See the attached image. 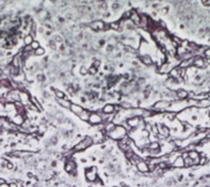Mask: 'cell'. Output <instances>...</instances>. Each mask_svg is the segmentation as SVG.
I'll return each instance as SVG.
<instances>
[{"label":"cell","instance_id":"obj_1","mask_svg":"<svg viewBox=\"0 0 210 187\" xmlns=\"http://www.w3.org/2000/svg\"><path fill=\"white\" fill-rule=\"evenodd\" d=\"M126 133H127V131L125 130V128L121 125H116V128L110 133H108V136L111 139L120 142V140H122L123 138L126 137Z\"/></svg>","mask_w":210,"mask_h":187},{"label":"cell","instance_id":"obj_2","mask_svg":"<svg viewBox=\"0 0 210 187\" xmlns=\"http://www.w3.org/2000/svg\"><path fill=\"white\" fill-rule=\"evenodd\" d=\"M94 144V140H92V136H86L84 139L80 140L77 145H74V147L72 148V152H81V151H84L87 148H89L90 146Z\"/></svg>","mask_w":210,"mask_h":187},{"label":"cell","instance_id":"obj_3","mask_svg":"<svg viewBox=\"0 0 210 187\" xmlns=\"http://www.w3.org/2000/svg\"><path fill=\"white\" fill-rule=\"evenodd\" d=\"M89 28L94 31H106L109 29V26L102 20H94L89 23Z\"/></svg>","mask_w":210,"mask_h":187},{"label":"cell","instance_id":"obj_4","mask_svg":"<svg viewBox=\"0 0 210 187\" xmlns=\"http://www.w3.org/2000/svg\"><path fill=\"white\" fill-rule=\"evenodd\" d=\"M98 172H97V168L96 167H91V168H88V169L85 170V177L87 179V181L89 182H96L98 177Z\"/></svg>","mask_w":210,"mask_h":187},{"label":"cell","instance_id":"obj_5","mask_svg":"<svg viewBox=\"0 0 210 187\" xmlns=\"http://www.w3.org/2000/svg\"><path fill=\"white\" fill-rule=\"evenodd\" d=\"M88 121L92 125H101L102 122H103V118H102L101 114H99V113H90Z\"/></svg>","mask_w":210,"mask_h":187},{"label":"cell","instance_id":"obj_6","mask_svg":"<svg viewBox=\"0 0 210 187\" xmlns=\"http://www.w3.org/2000/svg\"><path fill=\"white\" fill-rule=\"evenodd\" d=\"M19 102L21 103L23 106H28L31 104V97L27 92L23 90H19Z\"/></svg>","mask_w":210,"mask_h":187},{"label":"cell","instance_id":"obj_7","mask_svg":"<svg viewBox=\"0 0 210 187\" xmlns=\"http://www.w3.org/2000/svg\"><path fill=\"white\" fill-rule=\"evenodd\" d=\"M65 171L67 173H70V175H75L77 173V165H75V162L72 160L67 161L66 164H65Z\"/></svg>","mask_w":210,"mask_h":187},{"label":"cell","instance_id":"obj_8","mask_svg":"<svg viewBox=\"0 0 210 187\" xmlns=\"http://www.w3.org/2000/svg\"><path fill=\"white\" fill-rule=\"evenodd\" d=\"M140 122H141V118L140 117H137V116H133V117L129 118V119L126 120V123L129 125L130 128H133V129H136L140 125Z\"/></svg>","mask_w":210,"mask_h":187},{"label":"cell","instance_id":"obj_9","mask_svg":"<svg viewBox=\"0 0 210 187\" xmlns=\"http://www.w3.org/2000/svg\"><path fill=\"white\" fill-rule=\"evenodd\" d=\"M170 105H171V102H169V101H158V102H156L155 104H154L153 109L156 111L158 110L159 112H162V111L169 109Z\"/></svg>","mask_w":210,"mask_h":187},{"label":"cell","instance_id":"obj_10","mask_svg":"<svg viewBox=\"0 0 210 187\" xmlns=\"http://www.w3.org/2000/svg\"><path fill=\"white\" fill-rule=\"evenodd\" d=\"M11 65L18 68V69H20V68L22 67V65H23V60H22V57H21V53H18V54H16L13 57Z\"/></svg>","mask_w":210,"mask_h":187},{"label":"cell","instance_id":"obj_11","mask_svg":"<svg viewBox=\"0 0 210 187\" xmlns=\"http://www.w3.org/2000/svg\"><path fill=\"white\" fill-rule=\"evenodd\" d=\"M130 20H131L132 23H133L135 26L139 27V25H140V14H139V13L137 12L136 10L132 9V10H131V17H130Z\"/></svg>","mask_w":210,"mask_h":187},{"label":"cell","instance_id":"obj_12","mask_svg":"<svg viewBox=\"0 0 210 187\" xmlns=\"http://www.w3.org/2000/svg\"><path fill=\"white\" fill-rule=\"evenodd\" d=\"M135 166H136L137 169H138L139 171L143 172V173H146V172L150 170V169H149V164L146 162H144V161H142L141 158L136 163V165H135Z\"/></svg>","mask_w":210,"mask_h":187},{"label":"cell","instance_id":"obj_13","mask_svg":"<svg viewBox=\"0 0 210 187\" xmlns=\"http://www.w3.org/2000/svg\"><path fill=\"white\" fill-rule=\"evenodd\" d=\"M169 73H170L171 78H173V79H177V80H181V73H183V69H181L179 67H173L172 69H171V71Z\"/></svg>","mask_w":210,"mask_h":187},{"label":"cell","instance_id":"obj_14","mask_svg":"<svg viewBox=\"0 0 210 187\" xmlns=\"http://www.w3.org/2000/svg\"><path fill=\"white\" fill-rule=\"evenodd\" d=\"M193 61H194V56L191 57V59H188V60H184L179 63V66L178 67L181 69H185V68H189L191 66H193Z\"/></svg>","mask_w":210,"mask_h":187},{"label":"cell","instance_id":"obj_15","mask_svg":"<svg viewBox=\"0 0 210 187\" xmlns=\"http://www.w3.org/2000/svg\"><path fill=\"white\" fill-rule=\"evenodd\" d=\"M23 122H25V118L20 114H16L12 118V123H14V125H22Z\"/></svg>","mask_w":210,"mask_h":187},{"label":"cell","instance_id":"obj_16","mask_svg":"<svg viewBox=\"0 0 210 187\" xmlns=\"http://www.w3.org/2000/svg\"><path fill=\"white\" fill-rule=\"evenodd\" d=\"M116 112L115 111V105L114 104H105L103 106V109H102V113L105 115H111L114 114V113Z\"/></svg>","mask_w":210,"mask_h":187},{"label":"cell","instance_id":"obj_17","mask_svg":"<svg viewBox=\"0 0 210 187\" xmlns=\"http://www.w3.org/2000/svg\"><path fill=\"white\" fill-rule=\"evenodd\" d=\"M70 111H71L73 114H75V115H78L79 116L80 114H82V112L85 110V109H83V107L81 106V105H79V104H75V103H71V105H70V109H69Z\"/></svg>","mask_w":210,"mask_h":187},{"label":"cell","instance_id":"obj_18","mask_svg":"<svg viewBox=\"0 0 210 187\" xmlns=\"http://www.w3.org/2000/svg\"><path fill=\"white\" fill-rule=\"evenodd\" d=\"M188 157H190L191 160L193 161V163H194V165H198V164H200V154H198L196 151H189L188 152Z\"/></svg>","mask_w":210,"mask_h":187},{"label":"cell","instance_id":"obj_19","mask_svg":"<svg viewBox=\"0 0 210 187\" xmlns=\"http://www.w3.org/2000/svg\"><path fill=\"white\" fill-rule=\"evenodd\" d=\"M172 66H171L170 63H163L162 65H160V67H159L158 69V73H169L171 71V69H172Z\"/></svg>","mask_w":210,"mask_h":187},{"label":"cell","instance_id":"obj_20","mask_svg":"<svg viewBox=\"0 0 210 187\" xmlns=\"http://www.w3.org/2000/svg\"><path fill=\"white\" fill-rule=\"evenodd\" d=\"M193 66H195L198 68H202L205 66V60L202 56H194V61H193Z\"/></svg>","mask_w":210,"mask_h":187},{"label":"cell","instance_id":"obj_21","mask_svg":"<svg viewBox=\"0 0 210 187\" xmlns=\"http://www.w3.org/2000/svg\"><path fill=\"white\" fill-rule=\"evenodd\" d=\"M173 167H175V168H183V167H185V162H184V157L183 156H179L176 158L175 161L173 162Z\"/></svg>","mask_w":210,"mask_h":187},{"label":"cell","instance_id":"obj_22","mask_svg":"<svg viewBox=\"0 0 210 187\" xmlns=\"http://www.w3.org/2000/svg\"><path fill=\"white\" fill-rule=\"evenodd\" d=\"M140 60H141V62L143 63L144 65H146V66H150V65L153 64V60H152V57L150 56V55H148V54L141 55Z\"/></svg>","mask_w":210,"mask_h":187},{"label":"cell","instance_id":"obj_23","mask_svg":"<svg viewBox=\"0 0 210 187\" xmlns=\"http://www.w3.org/2000/svg\"><path fill=\"white\" fill-rule=\"evenodd\" d=\"M149 150H150V151H152V152H156V151H158V152H159V150H160L159 142H151V144L149 145Z\"/></svg>","mask_w":210,"mask_h":187},{"label":"cell","instance_id":"obj_24","mask_svg":"<svg viewBox=\"0 0 210 187\" xmlns=\"http://www.w3.org/2000/svg\"><path fill=\"white\" fill-rule=\"evenodd\" d=\"M176 97L178 98V99H186V98L188 97V92H187V90H184V89H178L177 92H176Z\"/></svg>","mask_w":210,"mask_h":187},{"label":"cell","instance_id":"obj_25","mask_svg":"<svg viewBox=\"0 0 210 187\" xmlns=\"http://www.w3.org/2000/svg\"><path fill=\"white\" fill-rule=\"evenodd\" d=\"M115 128H116V125H115L114 122H106V123L104 125V130H105V132H107V134L110 133Z\"/></svg>","mask_w":210,"mask_h":187},{"label":"cell","instance_id":"obj_26","mask_svg":"<svg viewBox=\"0 0 210 187\" xmlns=\"http://www.w3.org/2000/svg\"><path fill=\"white\" fill-rule=\"evenodd\" d=\"M57 102H59V105H62L65 109H70V105H71V102L67 99H57Z\"/></svg>","mask_w":210,"mask_h":187},{"label":"cell","instance_id":"obj_27","mask_svg":"<svg viewBox=\"0 0 210 187\" xmlns=\"http://www.w3.org/2000/svg\"><path fill=\"white\" fill-rule=\"evenodd\" d=\"M120 107L124 111H129L133 109V104L131 102H127V101H122V102H120Z\"/></svg>","mask_w":210,"mask_h":187},{"label":"cell","instance_id":"obj_28","mask_svg":"<svg viewBox=\"0 0 210 187\" xmlns=\"http://www.w3.org/2000/svg\"><path fill=\"white\" fill-rule=\"evenodd\" d=\"M89 116H90V112H89V111H87V110H84L83 112H82V114L79 115L80 119L83 120V121H88Z\"/></svg>","mask_w":210,"mask_h":187},{"label":"cell","instance_id":"obj_29","mask_svg":"<svg viewBox=\"0 0 210 187\" xmlns=\"http://www.w3.org/2000/svg\"><path fill=\"white\" fill-rule=\"evenodd\" d=\"M198 107H209L210 106V100L209 99H203L198 101Z\"/></svg>","mask_w":210,"mask_h":187},{"label":"cell","instance_id":"obj_30","mask_svg":"<svg viewBox=\"0 0 210 187\" xmlns=\"http://www.w3.org/2000/svg\"><path fill=\"white\" fill-rule=\"evenodd\" d=\"M34 42V37H33L31 34H27L23 38V43H25V46H30L32 43Z\"/></svg>","mask_w":210,"mask_h":187},{"label":"cell","instance_id":"obj_31","mask_svg":"<svg viewBox=\"0 0 210 187\" xmlns=\"http://www.w3.org/2000/svg\"><path fill=\"white\" fill-rule=\"evenodd\" d=\"M109 29H111V30H116V31H120L122 30V28L120 27V23H119V21H114V23H109Z\"/></svg>","mask_w":210,"mask_h":187},{"label":"cell","instance_id":"obj_32","mask_svg":"<svg viewBox=\"0 0 210 187\" xmlns=\"http://www.w3.org/2000/svg\"><path fill=\"white\" fill-rule=\"evenodd\" d=\"M183 157H184V162H185V167H191V166L194 165L193 161L191 160L190 157H188V155H185Z\"/></svg>","mask_w":210,"mask_h":187},{"label":"cell","instance_id":"obj_33","mask_svg":"<svg viewBox=\"0 0 210 187\" xmlns=\"http://www.w3.org/2000/svg\"><path fill=\"white\" fill-rule=\"evenodd\" d=\"M48 12L46 10H40V13H38V18H40V20H45V19H47L48 18Z\"/></svg>","mask_w":210,"mask_h":187},{"label":"cell","instance_id":"obj_34","mask_svg":"<svg viewBox=\"0 0 210 187\" xmlns=\"http://www.w3.org/2000/svg\"><path fill=\"white\" fill-rule=\"evenodd\" d=\"M54 95H55V97H56L57 99H66V95H65L63 92H61V90H59V89L54 90Z\"/></svg>","mask_w":210,"mask_h":187},{"label":"cell","instance_id":"obj_35","mask_svg":"<svg viewBox=\"0 0 210 187\" xmlns=\"http://www.w3.org/2000/svg\"><path fill=\"white\" fill-rule=\"evenodd\" d=\"M33 54L34 55H44L45 54V49L42 47H40L38 49H36V50L33 51Z\"/></svg>","mask_w":210,"mask_h":187},{"label":"cell","instance_id":"obj_36","mask_svg":"<svg viewBox=\"0 0 210 187\" xmlns=\"http://www.w3.org/2000/svg\"><path fill=\"white\" fill-rule=\"evenodd\" d=\"M31 48H32V50L34 51V50H36V49H38V48L40 47V42H37V40H34V42L31 44Z\"/></svg>","mask_w":210,"mask_h":187},{"label":"cell","instance_id":"obj_37","mask_svg":"<svg viewBox=\"0 0 210 187\" xmlns=\"http://www.w3.org/2000/svg\"><path fill=\"white\" fill-rule=\"evenodd\" d=\"M98 73V68H96L94 65H91L90 67H89V69H88V73H90L91 76H94L96 73Z\"/></svg>","mask_w":210,"mask_h":187},{"label":"cell","instance_id":"obj_38","mask_svg":"<svg viewBox=\"0 0 210 187\" xmlns=\"http://www.w3.org/2000/svg\"><path fill=\"white\" fill-rule=\"evenodd\" d=\"M80 73H81L82 76H86L87 73H88V69H87L86 67H84V66H82L81 69H80Z\"/></svg>","mask_w":210,"mask_h":187},{"label":"cell","instance_id":"obj_39","mask_svg":"<svg viewBox=\"0 0 210 187\" xmlns=\"http://www.w3.org/2000/svg\"><path fill=\"white\" fill-rule=\"evenodd\" d=\"M204 56H205L207 60L210 61V48H207V49L204 51Z\"/></svg>","mask_w":210,"mask_h":187},{"label":"cell","instance_id":"obj_40","mask_svg":"<svg viewBox=\"0 0 210 187\" xmlns=\"http://www.w3.org/2000/svg\"><path fill=\"white\" fill-rule=\"evenodd\" d=\"M92 65H94L96 68H98V69H99L100 65H101V61H100V60H94V64H92Z\"/></svg>","mask_w":210,"mask_h":187},{"label":"cell","instance_id":"obj_41","mask_svg":"<svg viewBox=\"0 0 210 187\" xmlns=\"http://www.w3.org/2000/svg\"><path fill=\"white\" fill-rule=\"evenodd\" d=\"M49 46L53 50H56V43H55L54 40H50V42H49Z\"/></svg>","mask_w":210,"mask_h":187},{"label":"cell","instance_id":"obj_42","mask_svg":"<svg viewBox=\"0 0 210 187\" xmlns=\"http://www.w3.org/2000/svg\"><path fill=\"white\" fill-rule=\"evenodd\" d=\"M166 117L169 118V120H173V118L175 117V113H170V114H167Z\"/></svg>","mask_w":210,"mask_h":187},{"label":"cell","instance_id":"obj_43","mask_svg":"<svg viewBox=\"0 0 210 187\" xmlns=\"http://www.w3.org/2000/svg\"><path fill=\"white\" fill-rule=\"evenodd\" d=\"M113 9H114L115 11L119 10V4L118 3H113Z\"/></svg>","mask_w":210,"mask_h":187},{"label":"cell","instance_id":"obj_44","mask_svg":"<svg viewBox=\"0 0 210 187\" xmlns=\"http://www.w3.org/2000/svg\"><path fill=\"white\" fill-rule=\"evenodd\" d=\"M9 186L10 187H17V184H16V183H11V184H9Z\"/></svg>","mask_w":210,"mask_h":187},{"label":"cell","instance_id":"obj_45","mask_svg":"<svg viewBox=\"0 0 210 187\" xmlns=\"http://www.w3.org/2000/svg\"><path fill=\"white\" fill-rule=\"evenodd\" d=\"M203 4L204 5H210V0L209 1H203Z\"/></svg>","mask_w":210,"mask_h":187},{"label":"cell","instance_id":"obj_46","mask_svg":"<svg viewBox=\"0 0 210 187\" xmlns=\"http://www.w3.org/2000/svg\"><path fill=\"white\" fill-rule=\"evenodd\" d=\"M0 187H10V186H9V184H7V183H3V184L0 185Z\"/></svg>","mask_w":210,"mask_h":187},{"label":"cell","instance_id":"obj_47","mask_svg":"<svg viewBox=\"0 0 210 187\" xmlns=\"http://www.w3.org/2000/svg\"><path fill=\"white\" fill-rule=\"evenodd\" d=\"M3 183H5V181L3 179H0V185L1 184H3Z\"/></svg>","mask_w":210,"mask_h":187}]
</instances>
